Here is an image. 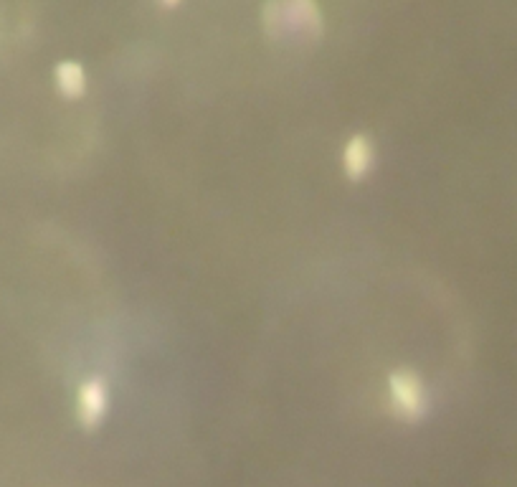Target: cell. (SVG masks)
I'll list each match as a JSON object with an SVG mask.
<instances>
[{
	"mask_svg": "<svg viewBox=\"0 0 517 487\" xmlns=\"http://www.w3.org/2000/svg\"><path fill=\"white\" fill-rule=\"evenodd\" d=\"M262 23L274 41H320L325 28L317 0H267Z\"/></svg>",
	"mask_w": 517,
	"mask_h": 487,
	"instance_id": "cell-1",
	"label": "cell"
},
{
	"mask_svg": "<svg viewBox=\"0 0 517 487\" xmlns=\"http://www.w3.org/2000/svg\"><path fill=\"white\" fill-rule=\"evenodd\" d=\"M388 409L403 424L424 422L431 411V391L424 376L411 366H398L386 378Z\"/></svg>",
	"mask_w": 517,
	"mask_h": 487,
	"instance_id": "cell-2",
	"label": "cell"
},
{
	"mask_svg": "<svg viewBox=\"0 0 517 487\" xmlns=\"http://www.w3.org/2000/svg\"><path fill=\"white\" fill-rule=\"evenodd\" d=\"M109 409H112V391H109V381L102 376L84 378L77 389V399H74V414H77L79 427L87 432H94L104 424Z\"/></svg>",
	"mask_w": 517,
	"mask_h": 487,
	"instance_id": "cell-3",
	"label": "cell"
},
{
	"mask_svg": "<svg viewBox=\"0 0 517 487\" xmlns=\"http://www.w3.org/2000/svg\"><path fill=\"white\" fill-rule=\"evenodd\" d=\"M378 165V148L368 132H355L340 150V168L350 183H363L373 176Z\"/></svg>",
	"mask_w": 517,
	"mask_h": 487,
	"instance_id": "cell-4",
	"label": "cell"
},
{
	"mask_svg": "<svg viewBox=\"0 0 517 487\" xmlns=\"http://www.w3.org/2000/svg\"><path fill=\"white\" fill-rule=\"evenodd\" d=\"M56 87L66 99H82L89 89V77L79 61H61L54 72Z\"/></svg>",
	"mask_w": 517,
	"mask_h": 487,
	"instance_id": "cell-5",
	"label": "cell"
},
{
	"mask_svg": "<svg viewBox=\"0 0 517 487\" xmlns=\"http://www.w3.org/2000/svg\"><path fill=\"white\" fill-rule=\"evenodd\" d=\"M183 0H160V6L163 8H178Z\"/></svg>",
	"mask_w": 517,
	"mask_h": 487,
	"instance_id": "cell-6",
	"label": "cell"
}]
</instances>
